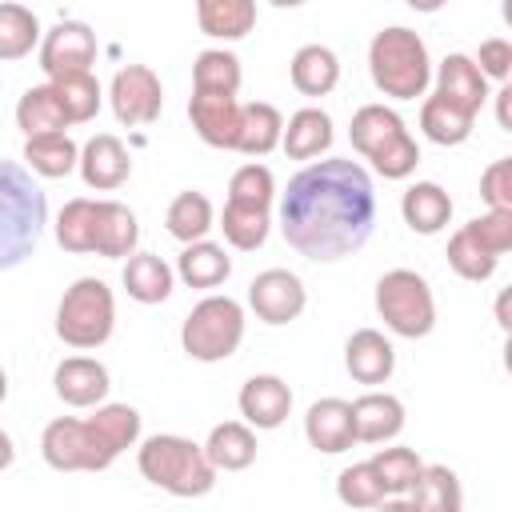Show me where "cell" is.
Wrapping results in <instances>:
<instances>
[{
  "instance_id": "cell-1",
  "label": "cell",
  "mask_w": 512,
  "mask_h": 512,
  "mask_svg": "<svg viewBox=\"0 0 512 512\" xmlns=\"http://www.w3.org/2000/svg\"><path fill=\"white\" fill-rule=\"evenodd\" d=\"M376 228V188L356 160H312L280 196L284 240L316 260L332 264L368 244Z\"/></svg>"
},
{
  "instance_id": "cell-2",
  "label": "cell",
  "mask_w": 512,
  "mask_h": 512,
  "mask_svg": "<svg viewBox=\"0 0 512 512\" xmlns=\"http://www.w3.org/2000/svg\"><path fill=\"white\" fill-rule=\"evenodd\" d=\"M140 440V412L132 404H100L88 420L56 416L40 432V456L56 472H104Z\"/></svg>"
},
{
  "instance_id": "cell-3",
  "label": "cell",
  "mask_w": 512,
  "mask_h": 512,
  "mask_svg": "<svg viewBox=\"0 0 512 512\" xmlns=\"http://www.w3.org/2000/svg\"><path fill=\"white\" fill-rule=\"evenodd\" d=\"M44 224H48L44 188L32 180L28 168L0 160V272L24 264L36 252Z\"/></svg>"
},
{
  "instance_id": "cell-4",
  "label": "cell",
  "mask_w": 512,
  "mask_h": 512,
  "mask_svg": "<svg viewBox=\"0 0 512 512\" xmlns=\"http://www.w3.org/2000/svg\"><path fill=\"white\" fill-rule=\"evenodd\" d=\"M136 468L148 484H156L180 500H192V496H204L216 488V468L208 464L204 448L176 432L148 436L136 452Z\"/></svg>"
},
{
  "instance_id": "cell-5",
  "label": "cell",
  "mask_w": 512,
  "mask_h": 512,
  "mask_svg": "<svg viewBox=\"0 0 512 512\" xmlns=\"http://www.w3.org/2000/svg\"><path fill=\"white\" fill-rule=\"evenodd\" d=\"M368 72H372V84L384 96L416 100V96H424V88L432 80L428 44L412 28H400V24L380 28L368 44Z\"/></svg>"
},
{
  "instance_id": "cell-6",
  "label": "cell",
  "mask_w": 512,
  "mask_h": 512,
  "mask_svg": "<svg viewBox=\"0 0 512 512\" xmlns=\"http://www.w3.org/2000/svg\"><path fill=\"white\" fill-rule=\"evenodd\" d=\"M348 136H352V148L364 160H372V168L384 180H404L420 164V148H416L412 132L404 128L400 112H392L388 104H364V108H356V116L348 124Z\"/></svg>"
},
{
  "instance_id": "cell-7",
  "label": "cell",
  "mask_w": 512,
  "mask_h": 512,
  "mask_svg": "<svg viewBox=\"0 0 512 512\" xmlns=\"http://www.w3.org/2000/svg\"><path fill=\"white\" fill-rule=\"evenodd\" d=\"M116 328V296L100 276H80L56 304V336L68 348H100Z\"/></svg>"
},
{
  "instance_id": "cell-8",
  "label": "cell",
  "mask_w": 512,
  "mask_h": 512,
  "mask_svg": "<svg viewBox=\"0 0 512 512\" xmlns=\"http://www.w3.org/2000/svg\"><path fill=\"white\" fill-rule=\"evenodd\" d=\"M376 312L388 332L404 340H420L436 328V300L432 288L420 272L412 268H392L376 280Z\"/></svg>"
},
{
  "instance_id": "cell-9",
  "label": "cell",
  "mask_w": 512,
  "mask_h": 512,
  "mask_svg": "<svg viewBox=\"0 0 512 512\" xmlns=\"http://www.w3.org/2000/svg\"><path fill=\"white\" fill-rule=\"evenodd\" d=\"M244 340V308L232 296H204L180 324V344L192 360H228Z\"/></svg>"
},
{
  "instance_id": "cell-10",
  "label": "cell",
  "mask_w": 512,
  "mask_h": 512,
  "mask_svg": "<svg viewBox=\"0 0 512 512\" xmlns=\"http://www.w3.org/2000/svg\"><path fill=\"white\" fill-rule=\"evenodd\" d=\"M108 100H112V112H116L120 124L144 128V124L160 120L164 84H160V76H156L148 64H124V68L112 76Z\"/></svg>"
},
{
  "instance_id": "cell-11",
  "label": "cell",
  "mask_w": 512,
  "mask_h": 512,
  "mask_svg": "<svg viewBox=\"0 0 512 512\" xmlns=\"http://www.w3.org/2000/svg\"><path fill=\"white\" fill-rule=\"evenodd\" d=\"M96 64V32L84 20H60L40 40V68L48 80L84 76Z\"/></svg>"
},
{
  "instance_id": "cell-12",
  "label": "cell",
  "mask_w": 512,
  "mask_h": 512,
  "mask_svg": "<svg viewBox=\"0 0 512 512\" xmlns=\"http://www.w3.org/2000/svg\"><path fill=\"white\" fill-rule=\"evenodd\" d=\"M308 292L304 280L288 268H264L260 276H252L248 284V308L264 320V324H288L304 312Z\"/></svg>"
},
{
  "instance_id": "cell-13",
  "label": "cell",
  "mask_w": 512,
  "mask_h": 512,
  "mask_svg": "<svg viewBox=\"0 0 512 512\" xmlns=\"http://www.w3.org/2000/svg\"><path fill=\"white\" fill-rule=\"evenodd\" d=\"M76 168H80V180H84L88 188L112 192V188H120V184L132 176V156H128V148L120 144V136L96 132V136L80 148Z\"/></svg>"
},
{
  "instance_id": "cell-14",
  "label": "cell",
  "mask_w": 512,
  "mask_h": 512,
  "mask_svg": "<svg viewBox=\"0 0 512 512\" xmlns=\"http://www.w3.org/2000/svg\"><path fill=\"white\" fill-rule=\"evenodd\" d=\"M188 120H192L196 136H200L208 148L236 152V136H240V100H236V96L192 92V100H188Z\"/></svg>"
},
{
  "instance_id": "cell-15",
  "label": "cell",
  "mask_w": 512,
  "mask_h": 512,
  "mask_svg": "<svg viewBox=\"0 0 512 512\" xmlns=\"http://www.w3.org/2000/svg\"><path fill=\"white\" fill-rule=\"evenodd\" d=\"M236 404H240V416L248 428H280L292 412V388L280 376L260 372V376L244 380Z\"/></svg>"
},
{
  "instance_id": "cell-16",
  "label": "cell",
  "mask_w": 512,
  "mask_h": 512,
  "mask_svg": "<svg viewBox=\"0 0 512 512\" xmlns=\"http://www.w3.org/2000/svg\"><path fill=\"white\" fill-rule=\"evenodd\" d=\"M52 388H56V396L68 408H92V404H104L112 380H108V368L100 360H92V356H68V360L56 364Z\"/></svg>"
},
{
  "instance_id": "cell-17",
  "label": "cell",
  "mask_w": 512,
  "mask_h": 512,
  "mask_svg": "<svg viewBox=\"0 0 512 512\" xmlns=\"http://www.w3.org/2000/svg\"><path fill=\"white\" fill-rule=\"evenodd\" d=\"M344 368L356 384H384L396 372V348L376 328H356L344 344Z\"/></svg>"
},
{
  "instance_id": "cell-18",
  "label": "cell",
  "mask_w": 512,
  "mask_h": 512,
  "mask_svg": "<svg viewBox=\"0 0 512 512\" xmlns=\"http://www.w3.org/2000/svg\"><path fill=\"white\" fill-rule=\"evenodd\" d=\"M436 96H444L448 104L464 108L468 116H476L488 100V80L480 76L476 60L464 52H448L436 68Z\"/></svg>"
},
{
  "instance_id": "cell-19",
  "label": "cell",
  "mask_w": 512,
  "mask_h": 512,
  "mask_svg": "<svg viewBox=\"0 0 512 512\" xmlns=\"http://www.w3.org/2000/svg\"><path fill=\"white\" fill-rule=\"evenodd\" d=\"M304 436H308V444H312L316 452H328V456L348 452V448L356 444L348 400H340V396L316 400V404L308 408V416H304Z\"/></svg>"
},
{
  "instance_id": "cell-20",
  "label": "cell",
  "mask_w": 512,
  "mask_h": 512,
  "mask_svg": "<svg viewBox=\"0 0 512 512\" xmlns=\"http://www.w3.org/2000/svg\"><path fill=\"white\" fill-rule=\"evenodd\" d=\"M348 408H352V432L360 444H384L404 432V404L392 392H364Z\"/></svg>"
},
{
  "instance_id": "cell-21",
  "label": "cell",
  "mask_w": 512,
  "mask_h": 512,
  "mask_svg": "<svg viewBox=\"0 0 512 512\" xmlns=\"http://www.w3.org/2000/svg\"><path fill=\"white\" fill-rule=\"evenodd\" d=\"M140 224L136 212L120 200H96V228H92V252L108 260H124L136 252Z\"/></svg>"
},
{
  "instance_id": "cell-22",
  "label": "cell",
  "mask_w": 512,
  "mask_h": 512,
  "mask_svg": "<svg viewBox=\"0 0 512 512\" xmlns=\"http://www.w3.org/2000/svg\"><path fill=\"white\" fill-rule=\"evenodd\" d=\"M332 116L324 108H300L288 116L280 148L288 152V160H316L332 148Z\"/></svg>"
},
{
  "instance_id": "cell-23",
  "label": "cell",
  "mask_w": 512,
  "mask_h": 512,
  "mask_svg": "<svg viewBox=\"0 0 512 512\" xmlns=\"http://www.w3.org/2000/svg\"><path fill=\"white\" fill-rule=\"evenodd\" d=\"M400 212L404 224L420 236H436L448 220H452V196L436 184V180H416L404 196H400Z\"/></svg>"
},
{
  "instance_id": "cell-24",
  "label": "cell",
  "mask_w": 512,
  "mask_h": 512,
  "mask_svg": "<svg viewBox=\"0 0 512 512\" xmlns=\"http://www.w3.org/2000/svg\"><path fill=\"white\" fill-rule=\"evenodd\" d=\"M200 448L216 472H244L256 460V432L240 420H224L208 432V440Z\"/></svg>"
},
{
  "instance_id": "cell-25",
  "label": "cell",
  "mask_w": 512,
  "mask_h": 512,
  "mask_svg": "<svg viewBox=\"0 0 512 512\" xmlns=\"http://www.w3.org/2000/svg\"><path fill=\"white\" fill-rule=\"evenodd\" d=\"M68 124H72V120H68V112H64V104H60V96H56L52 84L28 88V92L20 96V104H16V128L24 132V140L64 132Z\"/></svg>"
},
{
  "instance_id": "cell-26",
  "label": "cell",
  "mask_w": 512,
  "mask_h": 512,
  "mask_svg": "<svg viewBox=\"0 0 512 512\" xmlns=\"http://www.w3.org/2000/svg\"><path fill=\"white\" fill-rule=\"evenodd\" d=\"M288 76H292V88L304 92V96H328L340 80V60L332 48L324 44H304L296 48L292 64H288Z\"/></svg>"
},
{
  "instance_id": "cell-27",
  "label": "cell",
  "mask_w": 512,
  "mask_h": 512,
  "mask_svg": "<svg viewBox=\"0 0 512 512\" xmlns=\"http://www.w3.org/2000/svg\"><path fill=\"white\" fill-rule=\"evenodd\" d=\"M280 136H284V116H280L276 104H264V100L240 104L236 152H244V156H268L272 148H280Z\"/></svg>"
},
{
  "instance_id": "cell-28",
  "label": "cell",
  "mask_w": 512,
  "mask_h": 512,
  "mask_svg": "<svg viewBox=\"0 0 512 512\" xmlns=\"http://www.w3.org/2000/svg\"><path fill=\"white\" fill-rule=\"evenodd\" d=\"M124 288L136 304H164L172 296V280L176 272L156 256V252H132L124 264Z\"/></svg>"
},
{
  "instance_id": "cell-29",
  "label": "cell",
  "mask_w": 512,
  "mask_h": 512,
  "mask_svg": "<svg viewBox=\"0 0 512 512\" xmlns=\"http://www.w3.org/2000/svg\"><path fill=\"white\" fill-rule=\"evenodd\" d=\"M176 276L188 288H216L232 276V256L224 252V244H212V240L184 244L180 260H176Z\"/></svg>"
},
{
  "instance_id": "cell-30",
  "label": "cell",
  "mask_w": 512,
  "mask_h": 512,
  "mask_svg": "<svg viewBox=\"0 0 512 512\" xmlns=\"http://www.w3.org/2000/svg\"><path fill=\"white\" fill-rule=\"evenodd\" d=\"M408 504L416 512H460L464 508V488L448 464H424L420 480L408 492Z\"/></svg>"
},
{
  "instance_id": "cell-31",
  "label": "cell",
  "mask_w": 512,
  "mask_h": 512,
  "mask_svg": "<svg viewBox=\"0 0 512 512\" xmlns=\"http://www.w3.org/2000/svg\"><path fill=\"white\" fill-rule=\"evenodd\" d=\"M196 20H200V32L212 40H244L256 24V4L252 0H200Z\"/></svg>"
},
{
  "instance_id": "cell-32",
  "label": "cell",
  "mask_w": 512,
  "mask_h": 512,
  "mask_svg": "<svg viewBox=\"0 0 512 512\" xmlns=\"http://www.w3.org/2000/svg\"><path fill=\"white\" fill-rule=\"evenodd\" d=\"M164 224L168 232L180 240V244H196V240H208V232L216 228V212H212V200L196 188L172 196L168 212H164Z\"/></svg>"
},
{
  "instance_id": "cell-33",
  "label": "cell",
  "mask_w": 512,
  "mask_h": 512,
  "mask_svg": "<svg viewBox=\"0 0 512 512\" xmlns=\"http://www.w3.org/2000/svg\"><path fill=\"white\" fill-rule=\"evenodd\" d=\"M76 160H80V148H76V140H72L68 132H52V136H32V140H24V164H28V172H36V176H44V180L68 176V172L76 168Z\"/></svg>"
},
{
  "instance_id": "cell-34",
  "label": "cell",
  "mask_w": 512,
  "mask_h": 512,
  "mask_svg": "<svg viewBox=\"0 0 512 512\" xmlns=\"http://www.w3.org/2000/svg\"><path fill=\"white\" fill-rule=\"evenodd\" d=\"M240 60L228 48H204L192 64V92H208V96H236L240 92Z\"/></svg>"
},
{
  "instance_id": "cell-35",
  "label": "cell",
  "mask_w": 512,
  "mask_h": 512,
  "mask_svg": "<svg viewBox=\"0 0 512 512\" xmlns=\"http://www.w3.org/2000/svg\"><path fill=\"white\" fill-rule=\"evenodd\" d=\"M472 124H476V116H468L464 108L448 104V100L436 96V92L420 104V128H424V136H428L432 144H444V148L464 144V140L472 136Z\"/></svg>"
},
{
  "instance_id": "cell-36",
  "label": "cell",
  "mask_w": 512,
  "mask_h": 512,
  "mask_svg": "<svg viewBox=\"0 0 512 512\" xmlns=\"http://www.w3.org/2000/svg\"><path fill=\"white\" fill-rule=\"evenodd\" d=\"M40 44V20L24 4H0V60H20Z\"/></svg>"
},
{
  "instance_id": "cell-37",
  "label": "cell",
  "mask_w": 512,
  "mask_h": 512,
  "mask_svg": "<svg viewBox=\"0 0 512 512\" xmlns=\"http://www.w3.org/2000/svg\"><path fill=\"white\" fill-rule=\"evenodd\" d=\"M268 228H272V216L260 212V208H244V204H224L220 212V232L232 248L240 252H256L264 240H268Z\"/></svg>"
},
{
  "instance_id": "cell-38",
  "label": "cell",
  "mask_w": 512,
  "mask_h": 512,
  "mask_svg": "<svg viewBox=\"0 0 512 512\" xmlns=\"http://www.w3.org/2000/svg\"><path fill=\"white\" fill-rule=\"evenodd\" d=\"M384 484V496H408L412 484L420 480L424 472V460L412 452V448H380L372 460H368Z\"/></svg>"
},
{
  "instance_id": "cell-39",
  "label": "cell",
  "mask_w": 512,
  "mask_h": 512,
  "mask_svg": "<svg viewBox=\"0 0 512 512\" xmlns=\"http://www.w3.org/2000/svg\"><path fill=\"white\" fill-rule=\"evenodd\" d=\"M92 228H96V200L88 196L68 200L56 216V240L64 252H76V256L92 252Z\"/></svg>"
},
{
  "instance_id": "cell-40",
  "label": "cell",
  "mask_w": 512,
  "mask_h": 512,
  "mask_svg": "<svg viewBox=\"0 0 512 512\" xmlns=\"http://www.w3.org/2000/svg\"><path fill=\"white\" fill-rule=\"evenodd\" d=\"M272 196H276V180H272V168L264 164H240L228 180V204H244V208H260L268 212L272 208Z\"/></svg>"
},
{
  "instance_id": "cell-41",
  "label": "cell",
  "mask_w": 512,
  "mask_h": 512,
  "mask_svg": "<svg viewBox=\"0 0 512 512\" xmlns=\"http://www.w3.org/2000/svg\"><path fill=\"white\" fill-rule=\"evenodd\" d=\"M48 84L56 88V96H60V104H64L72 124H88L100 112V80L92 72L68 76V80H48Z\"/></svg>"
},
{
  "instance_id": "cell-42",
  "label": "cell",
  "mask_w": 512,
  "mask_h": 512,
  "mask_svg": "<svg viewBox=\"0 0 512 512\" xmlns=\"http://www.w3.org/2000/svg\"><path fill=\"white\" fill-rule=\"evenodd\" d=\"M496 256H488L472 236H468V228H460V232H452V240H448V268L460 276V280H472V284H480V280H488L492 272H496Z\"/></svg>"
},
{
  "instance_id": "cell-43",
  "label": "cell",
  "mask_w": 512,
  "mask_h": 512,
  "mask_svg": "<svg viewBox=\"0 0 512 512\" xmlns=\"http://www.w3.org/2000/svg\"><path fill=\"white\" fill-rule=\"evenodd\" d=\"M336 496H340V504H348V508H376V504L384 500V484H380L376 468H372L368 460H360V464H348V468L336 476Z\"/></svg>"
},
{
  "instance_id": "cell-44",
  "label": "cell",
  "mask_w": 512,
  "mask_h": 512,
  "mask_svg": "<svg viewBox=\"0 0 512 512\" xmlns=\"http://www.w3.org/2000/svg\"><path fill=\"white\" fill-rule=\"evenodd\" d=\"M464 228H468V236H472L488 256H496V260L512 248V212H484V216L468 220Z\"/></svg>"
},
{
  "instance_id": "cell-45",
  "label": "cell",
  "mask_w": 512,
  "mask_h": 512,
  "mask_svg": "<svg viewBox=\"0 0 512 512\" xmlns=\"http://www.w3.org/2000/svg\"><path fill=\"white\" fill-rule=\"evenodd\" d=\"M480 196L488 212H512V156L492 160L480 176Z\"/></svg>"
},
{
  "instance_id": "cell-46",
  "label": "cell",
  "mask_w": 512,
  "mask_h": 512,
  "mask_svg": "<svg viewBox=\"0 0 512 512\" xmlns=\"http://www.w3.org/2000/svg\"><path fill=\"white\" fill-rule=\"evenodd\" d=\"M472 60H476V68H480L484 80H500V84H508V76H512V44H508V40H500V36L484 40L480 52H476Z\"/></svg>"
},
{
  "instance_id": "cell-47",
  "label": "cell",
  "mask_w": 512,
  "mask_h": 512,
  "mask_svg": "<svg viewBox=\"0 0 512 512\" xmlns=\"http://www.w3.org/2000/svg\"><path fill=\"white\" fill-rule=\"evenodd\" d=\"M496 120H500V128H512V88L508 84H500V92H496Z\"/></svg>"
},
{
  "instance_id": "cell-48",
  "label": "cell",
  "mask_w": 512,
  "mask_h": 512,
  "mask_svg": "<svg viewBox=\"0 0 512 512\" xmlns=\"http://www.w3.org/2000/svg\"><path fill=\"white\" fill-rule=\"evenodd\" d=\"M372 512H416V508L408 504V496H384V500H380Z\"/></svg>"
},
{
  "instance_id": "cell-49",
  "label": "cell",
  "mask_w": 512,
  "mask_h": 512,
  "mask_svg": "<svg viewBox=\"0 0 512 512\" xmlns=\"http://www.w3.org/2000/svg\"><path fill=\"white\" fill-rule=\"evenodd\" d=\"M12 460H16V448H12V436H8L4 428H0V472H4V468H8Z\"/></svg>"
},
{
  "instance_id": "cell-50",
  "label": "cell",
  "mask_w": 512,
  "mask_h": 512,
  "mask_svg": "<svg viewBox=\"0 0 512 512\" xmlns=\"http://www.w3.org/2000/svg\"><path fill=\"white\" fill-rule=\"evenodd\" d=\"M496 324L508 328V292H500V300H496Z\"/></svg>"
},
{
  "instance_id": "cell-51",
  "label": "cell",
  "mask_w": 512,
  "mask_h": 512,
  "mask_svg": "<svg viewBox=\"0 0 512 512\" xmlns=\"http://www.w3.org/2000/svg\"><path fill=\"white\" fill-rule=\"evenodd\" d=\"M4 396H8V376H4V368H0V404H4Z\"/></svg>"
}]
</instances>
